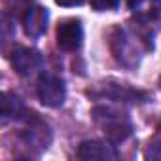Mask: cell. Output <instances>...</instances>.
Instances as JSON below:
<instances>
[{
    "label": "cell",
    "instance_id": "6da1fadb",
    "mask_svg": "<svg viewBox=\"0 0 161 161\" xmlns=\"http://www.w3.org/2000/svg\"><path fill=\"white\" fill-rule=\"evenodd\" d=\"M108 44L114 59L127 70H135L144 53L153 49L152 36L144 32L142 27L138 31L131 27H114L108 36Z\"/></svg>",
    "mask_w": 161,
    "mask_h": 161
},
{
    "label": "cell",
    "instance_id": "8992f818",
    "mask_svg": "<svg viewBox=\"0 0 161 161\" xmlns=\"http://www.w3.org/2000/svg\"><path fill=\"white\" fill-rule=\"evenodd\" d=\"M12 66L19 76H32L36 74L42 64H44V57L38 49L34 47H27V46H15L12 51Z\"/></svg>",
    "mask_w": 161,
    "mask_h": 161
},
{
    "label": "cell",
    "instance_id": "7c38bea8",
    "mask_svg": "<svg viewBox=\"0 0 161 161\" xmlns=\"http://www.w3.org/2000/svg\"><path fill=\"white\" fill-rule=\"evenodd\" d=\"M59 6H64V8H70V6H80L84 4V0H55Z\"/></svg>",
    "mask_w": 161,
    "mask_h": 161
},
{
    "label": "cell",
    "instance_id": "ba28073f",
    "mask_svg": "<svg viewBox=\"0 0 161 161\" xmlns=\"http://www.w3.org/2000/svg\"><path fill=\"white\" fill-rule=\"evenodd\" d=\"M47 21H49V12L42 6H31L25 8L21 23L23 31L29 38H40L47 31Z\"/></svg>",
    "mask_w": 161,
    "mask_h": 161
},
{
    "label": "cell",
    "instance_id": "52a82bcc",
    "mask_svg": "<svg viewBox=\"0 0 161 161\" xmlns=\"http://www.w3.org/2000/svg\"><path fill=\"white\" fill-rule=\"evenodd\" d=\"M84 44V27H82V21L76 19V17H70V19H64L59 23L57 27V46L63 49V51H78Z\"/></svg>",
    "mask_w": 161,
    "mask_h": 161
},
{
    "label": "cell",
    "instance_id": "30bf717a",
    "mask_svg": "<svg viewBox=\"0 0 161 161\" xmlns=\"http://www.w3.org/2000/svg\"><path fill=\"white\" fill-rule=\"evenodd\" d=\"M31 114V110L23 104V101L12 93V91H4L2 93V125H8L12 121L21 123L27 116Z\"/></svg>",
    "mask_w": 161,
    "mask_h": 161
},
{
    "label": "cell",
    "instance_id": "5b68a950",
    "mask_svg": "<svg viewBox=\"0 0 161 161\" xmlns=\"http://www.w3.org/2000/svg\"><path fill=\"white\" fill-rule=\"evenodd\" d=\"M36 95L44 106L59 108L66 101V86L64 80L53 72H42L36 84Z\"/></svg>",
    "mask_w": 161,
    "mask_h": 161
},
{
    "label": "cell",
    "instance_id": "4fadbf2b",
    "mask_svg": "<svg viewBox=\"0 0 161 161\" xmlns=\"http://www.w3.org/2000/svg\"><path fill=\"white\" fill-rule=\"evenodd\" d=\"M140 2H142V0H127V6H129V10L133 12V10H135V8H136Z\"/></svg>",
    "mask_w": 161,
    "mask_h": 161
},
{
    "label": "cell",
    "instance_id": "7a4b0ae2",
    "mask_svg": "<svg viewBox=\"0 0 161 161\" xmlns=\"http://www.w3.org/2000/svg\"><path fill=\"white\" fill-rule=\"evenodd\" d=\"M91 119L103 131L106 140L116 146L133 135V121H131L129 114L119 108L99 104L91 110Z\"/></svg>",
    "mask_w": 161,
    "mask_h": 161
},
{
    "label": "cell",
    "instance_id": "9c48e42d",
    "mask_svg": "<svg viewBox=\"0 0 161 161\" xmlns=\"http://www.w3.org/2000/svg\"><path fill=\"white\" fill-rule=\"evenodd\" d=\"M76 155L84 161L91 159H118L119 152L116 150V144L112 142H101V140H84L78 146Z\"/></svg>",
    "mask_w": 161,
    "mask_h": 161
},
{
    "label": "cell",
    "instance_id": "8fae6325",
    "mask_svg": "<svg viewBox=\"0 0 161 161\" xmlns=\"http://www.w3.org/2000/svg\"><path fill=\"white\" fill-rule=\"evenodd\" d=\"M121 0H91V8L95 12H112L119 6Z\"/></svg>",
    "mask_w": 161,
    "mask_h": 161
},
{
    "label": "cell",
    "instance_id": "3957f363",
    "mask_svg": "<svg viewBox=\"0 0 161 161\" xmlns=\"http://www.w3.org/2000/svg\"><path fill=\"white\" fill-rule=\"evenodd\" d=\"M87 95L97 101H112L119 104H142L148 101V93L136 87H131L127 84H121L118 80H106V82L95 84Z\"/></svg>",
    "mask_w": 161,
    "mask_h": 161
},
{
    "label": "cell",
    "instance_id": "277c9868",
    "mask_svg": "<svg viewBox=\"0 0 161 161\" xmlns=\"http://www.w3.org/2000/svg\"><path fill=\"white\" fill-rule=\"evenodd\" d=\"M21 123H23V129H21L19 136H21L23 144L31 150V153H40V152H44V150L49 148L51 138H53L51 127L36 112L31 110V114Z\"/></svg>",
    "mask_w": 161,
    "mask_h": 161
}]
</instances>
